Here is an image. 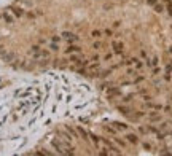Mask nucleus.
Masks as SVG:
<instances>
[{
	"label": "nucleus",
	"mask_w": 172,
	"mask_h": 156,
	"mask_svg": "<svg viewBox=\"0 0 172 156\" xmlns=\"http://www.w3.org/2000/svg\"><path fill=\"white\" fill-rule=\"evenodd\" d=\"M53 146L59 151L61 154H73L75 153V146H72V143L65 142V140H59V139H54L53 140Z\"/></svg>",
	"instance_id": "f257e3e1"
},
{
	"label": "nucleus",
	"mask_w": 172,
	"mask_h": 156,
	"mask_svg": "<svg viewBox=\"0 0 172 156\" xmlns=\"http://www.w3.org/2000/svg\"><path fill=\"white\" fill-rule=\"evenodd\" d=\"M32 54H34V59L35 61H40V59H50V51L48 50H43L40 46H34L32 48Z\"/></svg>",
	"instance_id": "f03ea898"
},
{
	"label": "nucleus",
	"mask_w": 172,
	"mask_h": 156,
	"mask_svg": "<svg viewBox=\"0 0 172 156\" xmlns=\"http://www.w3.org/2000/svg\"><path fill=\"white\" fill-rule=\"evenodd\" d=\"M147 120L151 124H156V123H161L162 121V115L158 112V110H151L150 113H147Z\"/></svg>",
	"instance_id": "7ed1b4c3"
},
{
	"label": "nucleus",
	"mask_w": 172,
	"mask_h": 156,
	"mask_svg": "<svg viewBox=\"0 0 172 156\" xmlns=\"http://www.w3.org/2000/svg\"><path fill=\"white\" fill-rule=\"evenodd\" d=\"M124 139H126L128 143H131V145H139V143H140V137H139V134L132 132V131L124 132Z\"/></svg>",
	"instance_id": "20e7f679"
},
{
	"label": "nucleus",
	"mask_w": 172,
	"mask_h": 156,
	"mask_svg": "<svg viewBox=\"0 0 172 156\" xmlns=\"http://www.w3.org/2000/svg\"><path fill=\"white\" fill-rule=\"evenodd\" d=\"M112 51H113V54H117V56H121L124 53V43L121 40H113L112 42Z\"/></svg>",
	"instance_id": "39448f33"
},
{
	"label": "nucleus",
	"mask_w": 172,
	"mask_h": 156,
	"mask_svg": "<svg viewBox=\"0 0 172 156\" xmlns=\"http://www.w3.org/2000/svg\"><path fill=\"white\" fill-rule=\"evenodd\" d=\"M142 107L145 108V110H158V112H161V110L164 108V105H162V104L153 102V100H147V102H143Z\"/></svg>",
	"instance_id": "423d86ee"
},
{
	"label": "nucleus",
	"mask_w": 172,
	"mask_h": 156,
	"mask_svg": "<svg viewBox=\"0 0 172 156\" xmlns=\"http://www.w3.org/2000/svg\"><path fill=\"white\" fill-rule=\"evenodd\" d=\"M62 40H65L67 43H76L78 42V35H75L73 32H64L62 34Z\"/></svg>",
	"instance_id": "0eeeda50"
},
{
	"label": "nucleus",
	"mask_w": 172,
	"mask_h": 156,
	"mask_svg": "<svg viewBox=\"0 0 172 156\" xmlns=\"http://www.w3.org/2000/svg\"><path fill=\"white\" fill-rule=\"evenodd\" d=\"M112 140H113L115 143H117V145L120 146V148H123V150H126V148H128V140L124 139V137H118V135H113V137H112Z\"/></svg>",
	"instance_id": "6e6552de"
},
{
	"label": "nucleus",
	"mask_w": 172,
	"mask_h": 156,
	"mask_svg": "<svg viewBox=\"0 0 172 156\" xmlns=\"http://www.w3.org/2000/svg\"><path fill=\"white\" fill-rule=\"evenodd\" d=\"M112 124H113V126L118 129V132H128V131H131V124L121 123V121H113Z\"/></svg>",
	"instance_id": "1a4fd4ad"
},
{
	"label": "nucleus",
	"mask_w": 172,
	"mask_h": 156,
	"mask_svg": "<svg viewBox=\"0 0 172 156\" xmlns=\"http://www.w3.org/2000/svg\"><path fill=\"white\" fill-rule=\"evenodd\" d=\"M64 53L65 54H75V53H81V48L78 46V45H75V43H69V46L64 48Z\"/></svg>",
	"instance_id": "9d476101"
},
{
	"label": "nucleus",
	"mask_w": 172,
	"mask_h": 156,
	"mask_svg": "<svg viewBox=\"0 0 172 156\" xmlns=\"http://www.w3.org/2000/svg\"><path fill=\"white\" fill-rule=\"evenodd\" d=\"M88 72H99L100 70V62L99 61H89V64L86 66Z\"/></svg>",
	"instance_id": "9b49d317"
},
{
	"label": "nucleus",
	"mask_w": 172,
	"mask_h": 156,
	"mask_svg": "<svg viewBox=\"0 0 172 156\" xmlns=\"http://www.w3.org/2000/svg\"><path fill=\"white\" fill-rule=\"evenodd\" d=\"M145 66H148L150 69H151V67H156V66H159V58H158V56L147 58V59H145Z\"/></svg>",
	"instance_id": "f8f14e48"
},
{
	"label": "nucleus",
	"mask_w": 172,
	"mask_h": 156,
	"mask_svg": "<svg viewBox=\"0 0 172 156\" xmlns=\"http://www.w3.org/2000/svg\"><path fill=\"white\" fill-rule=\"evenodd\" d=\"M117 110H118V112H120L121 115H124V116H129V115L134 112V110H132L131 107H128L126 104H124V105H118V107H117Z\"/></svg>",
	"instance_id": "ddd939ff"
},
{
	"label": "nucleus",
	"mask_w": 172,
	"mask_h": 156,
	"mask_svg": "<svg viewBox=\"0 0 172 156\" xmlns=\"http://www.w3.org/2000/svg\"><path fill=\"white\" fill-rule=\"evenodd\" d=\"M102 129H104L105 132H109L110 135H118V129H117V127H115L113 124H112V126H109V124H104V126H102Z\"/></svg>",
	"instance_id": "4468645a"
},
{
	"label": "nucleus",
	"mask_w": 172,
	"mask_h": 156,
	"mask_svg": "<svg viewBox=\"0 0 172 156\" xmlns=\"http://www.w3.org/2000/svg\"><path fill=\"white\" fill-rule=\"evenodd\" d=\"M153 10H155V13L161 14V13H164V11H166V5L162 3V2H161V3L158 2V3H155V5H153Z\"/></svg>",
	"instance_id": "2eb2a0df"
},
{
	"label": "nucleus",
	"mask_w": 172,
	"mask_h": 156,
	"mask_svg": "<svg viewBox=\"0 0 172 156\" xmlns=\"http://www.w3.org/2000/svg\"><path fill=\"white\" fill-rule=\"evenodd\" d=\"M140 145H142V148L145 150V151H153V150H155L153 143H151V142H148V140H142V142H140Z\"/></svg>",
	"instance_id": "dca6fc26"
},
{
	"label": "nucleus",
	"mask_w": 172,
	"mask_h": 156,
	"mask_svg": "<svg viewBox=\"0 0 172 156\" xmlns=\"http://www.w3.org/2000/svg\"><path fill=\"white\" fill-rule=\"evenodd\" d=\"M76 132H78V134L81 135V139H84L86 142L89 140V132H88V131H84L81 126H78V127H76Z\"/></svg>",
	"instance_id": "f3484780"
},
{
	"label": "nucleus",
	"mask_w": 172,
	"mask_h": 156,
	"mask_svg": "<svg viewBox=\"0 0 172 156\" xmlns=\"http://www.w3.org/2000/svg\"><path fill=\"white\" fill-rule=\"evenodd\" d=\"M104 46H105L104 42H102V40H99V38H97V42H94V43H92V50H94V51H100Z\"/></svg>",
	"instance_id": "a211bd4d"
},
{
	"label": "nucleus",
	"mask_w": 172,
	"mask_h": 156,
	"mask_svg": "<svg viewBox=\"0 0 172 156\" xmlns=\"http://www.w3.org/2000/svg\"><path fill=\"white\" fill-rule=\"evenodd\" d=\"M147 80V77L145 75H136L134 77V80H132V85H139V83H143V81Z\"/></svg>",
	"instance_id": "6ab92c4d"
},
{
	"label": "nucleus",
	"mask_w": 172,
	"mask_h": 156,
	"mask_svg": "<svg viewBox=\"0 0 172 156\" xmlns=\"http://www.w3.org/2000/svg\"><path fill=\"white\" fill-rule=\"evenodd\" d=\"M137 132H139V134H142V135H147V134H148V127H147V124H145V126L140 124V126L137 127Z\"/></svg>",
	"instance_id": "aec40b11"
},
{
	"label": "nucleus",
	"mask_w": 172,
	"mask_h": 156,
	"mask_svg": "<svg viewBox=\"0 0 172 156\" xmlns=\"http://www.w3.org/2000/svg\"><path fill=\"white\" fill-rule=\"evenodd\" d=\"M100 37H104V30H92L91 32V38H100Z\"/></svg>",
	"instance_id": "412c9836"
},
{
	"label": "nucleus",
	"mask_w": 172,
	"mask_h": 156,
	"mask_svg": "<svg viewBox=\"0 0 172 156\" xmlns=\"http://www.w3.org/2000/svg\"><path fill=\"white\" fill-rule=\"evenodd\" d=\"M161 72H162V69H161L159 66H156V67H151V77H153V78H155V77H158Z\"/></svg>",
	"instance_id": "4be33fe9"
},
{
	"label": "nucleus",
	"mask_w": 172,
	"mask_h": 156,
	"mask_svg": "<svg viewBox=\"0 0 172 156\" xmlns=\"http://www.w3.org/2000/svg\"><path fill=\"white\" fill-rule=\"evenodd\" d=\"M104 37H109V38H112V37H115V32H113V29H105V30H104Z\"/></svg>",
	"instance_id": "5701e85b"
},
{
	"label": "nucleus",
	"mask_w": 172,
	"mask_h": 156,
	"mask_svg": "<svg viewBox=\"0 0 172 156\" xmlns=\"http://www.w3.org/2000/svg\"><path fill=\"white\" fill-rule=\"evenodd\" d=\"M48 48H50V51H59V46H57V43H56V42L50 43V45H48Z\"/></svg>",
	"instance_id": "b1692460"
},
{
	"label": "nucleus",
	"mask_w": 172,
	"mask_h": 156,
	"mask_svg": "<svg viewBox=\"0 0 172 156\" xmlns=\"http://www.w3.org/2000/svg\"><path fill=\"white\" fill-rule=\"evenodd\" d=\"M11 10H13V13H14L16 16H23V14H24V10H23V8H11Z\"/></svg>",
	"instance_id": "393cba45"
},
{
	"label": "nucleus",
	"mask_w": 172,
	"mask_h": 156,
	"mask_svg": "<svg viewBox=\"0 0 172 156\" xmlns=\"http://www.w3.org/2000/svg\"><path fill=\"white\" fill-rule=\"evenodd\" d=\"M113 56H115L113 51H112V53H107V54L104 56V61H112V59H113Z\"/></svg>",
	"instance_id": "a878e982"
},
{
	"label": "nucleus",
	"mask_w": 172,
	"mask_h": 156,
	"mask_svg": "<svg viewBox=\"0 0 172 156\" xmlns=\"http://www.w3.org/2000/svg\"><path fill=\"white\" fill-rule=\"evenodd\" d=\"M5 19H6V22H13V18L10 16L8 13H5Z\"/></svg>",
	"instance_id": "bb28decb"
},
{
	"label": "nucleus",
	"mask_w": 172,
	"mask_h": 156,
	"mask_svg": "<svg viewBox=\"0 0 172 156\" xmlns=\"http://www.w3.org/2000/svg\"><path fill=\"white\" fill-rule=\"evenodd\" d=\"M120 26H121V21H120V19H118V21H115V22H113V29H118Z\"/></svg>",
	"instance_id": "cd10ccee"
},
{
	"label": "nucleus",
	"mask_w": 172,
	"mask_h": 156,
	"mask_svg": "<svg viewBox=\"0 0 172 156\" xmlns=\"http://www.w3.org/2000/svg\"><path fill=\"white\" fill-rule=\"evenodd\" d=\"M147 3L153 6V5H155V3H158V0H147Z\"/></svg>",
	"instance_id": "c85d7f7f"
},
{
	"label": "nucleus",
	"mask_w": 172,
	"mask_h": 156,
	"mask_svg": "<svg viewBox=\"0 0 172 156\" xmlns=\"http://www.w3.org/2000/svg\"><path fill=\"white\" fill-rule=\"evenodd\" d=\"M140 58L142 59H147V53L145 51H140Z\"/></svg>",
	"instance_id": "c756f323"
},
{
	"label": "nucleus",
	"mask_w": 172,
	"mask_h": 156,
	"mask_svg": "<svg viewBox=\"0 0 172 156\" xmlns=\"http://www.w3.org/2000/svg\"><path fill=\"white\" fill-rule=\"evenodd\" d=\"M61 38H62V37H53V42L57 43V42H61Z\"/></svg>",
	"instance_id": "7c9ffc66"
},
{
	"label": "nucleus",
	"mask_w": 172,
	"mask_h": 156,
	"mask_svg": "<svg viewBox=\"0 0 172 156\" xmlns=\"http://www.w3.org/2000/svg\"><path fill=\"white\" fill-rule=\"evenodd\" d=\"M167 53H169V54H170V56H172V45H170V46L167 48Z\"/></svg>",
	"instance_id": "2f4dec72"
},
{
	"label": "nucleus",
	"mask_w": 172,
	"mask_h": 156,
	"mask_svg": "<svg viewBox=\"0 0 172 156\" xmlns=\"http://www.w3.org/2000/svg\"><path fill=\"white\" fill-rule=\"evenodd\" d=\"M170 29H172V26H170Z\"/></svg>",
	"instance_id": "473e14b6"
}]
</instances>
